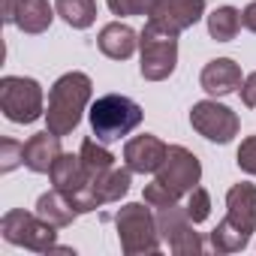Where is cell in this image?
<instances>
[{
	"instance_id": "cell-1",
	"label": "cell",
	"mask_w": 256,
	"mask_h": 256,
	"mask_svg": "<svg viewBox=\"0 0 256 256\" xmlns=\"http://www.w3.org/2000/svg\"><path fill=\"white\" fill-rule=\"evenodd\" d=\"M90 94H94L90 76H84V72H66V76H60L52 84V90H48L46 130H52L60 139L70 136L78 126V120H82V112L90 102Z\"/></svg>"
},
{
	"instance_id": "cell-2",
	"label": "cell",
	"mask_w": 256,
	"mask_h": 256,
	"mask_svg": "<svg viewBox=\"0 0 256 256\" xmlns=\"http://www.w3.org/2000/svg\"><path fill=\"white\" fill-rule=\"evenodd\" d=\"M90 130L100 142H118L142 124V106L124 94H106L90 106Z\"/></svg>"
},
{
	"instance_id": "cell-3",
	"label": "cell",
	"mask_w": 256,
	"mask_h": 256,
	"mask_svg": "<svg viewBox=\"0 0 256 256\" xmlns=\"http://www.w3.org/2000/svg\"><path fill=\"white\" fill-rule=\"evenodd\" d=\"M148 205V202H145ZM142 202H130L118 208L114 214V226H118V238H120V250L126 256H139V253H157L160 250V229H157V217L151 214V208H145Z\"/></svg>"
},
{
	"instance_id": "cell-4",
	"label": "cell",
	"mask_w": 256,
	"mask_h": 256,
	"mask_svg": "<svg viewBox=\"0 0 256 256\" xmlns=\"http://www.w3.org/2000/svg\"><path fill=\"white\" fill-rule=\"evenodd\" d=\"M139 52H142V76L148 82H163L178 66V36L166 34L154 22H148L139 34Z\"/></svg>"
},
{
	"instance_id": "cell-5",
	"label": "cell",
	"mask_w": 256,
	"mask_h": 256,
	"mask_svg": "<svg viewBox=\"0 0 256 256\" xmlns=\"http://www.w3.org/2000/svg\"><path fill=\"white\" fill-rule=\"evenodd\" d=\"M0 108L12 124H34L46 118L40 82L24 76H4L0 78Z\"/></svg>"
},
{
	"instance_id": "cell-6",
	"label": "cell",
	"mask_w": 256,
	"mask_h": 256,
	"mask_svg": "<svg viewBox=\"0 0 256 256\" xmlns=\"http://www.w3.org/2000/svg\"><path fill=\"white\" fill-rule=\"evenodd\" d=\"M58 226L46 223L36 211L28 214L22 208H12L4 214V220H0V232H4V238L16 247H24V250H36V253H48L54 250V241H58Z\"/></svg>"
},
{
	"instance_id": "cell-7",
	"label": "cell",
	"mask_w": 256,
	"mask_h": 256,
	"mask_svg": "<svg viewBox=\"0 0 256 256\" xmlns=\"http://www.w3.org/2000/svg\"><path fill=\"white\" fill-rule=\"evenodd\" d=\"M193 220L187 214V208H178L175 205H166V208H157V229H160V238L169 244V250L175 256H199L202 253V238L199 232H193Z\"/></svg>"
},
{
	"instance_id": "cell-8",
	"label": "cell",
	"mask_w": 256,
	"mask_h": 256,
	"mask_svg": "<svg viewBox=\"0 0 256 256\" xmlns=\"http://www.w3.org/2000/svg\"><path fill=\"white\" fill-rule=\"evenodd\" d=\"M190 124L199 136H205L208 142H217V145H229L235 136H238V114L217 102V100H202V102H193L190 108Z\"/></svg>"
},
{
	"instance_id": "cell-9",
	"label": "cell",
	"mask_w": 256,
	"mask_h": 256,
	"mask_svg": "<svg viewBox=\"0 0 256 256\" xmlns=\"http://www.w3.org/2000/svg\"><path fill=\"white\" fill-rule=\"evenodd\" d=\"M199 178H202V163H199V157H196L193 151H187L184 145H169L166 160H163V166L157 169V181L181 199V196H187L193 187H199Z\"/></svg>"
},
{
	"instance_id": "cell-10",
	"label": "cell",
	"mask_w": 256,
	"mask_h": 256,
	"mask_svg": "<svg viewBox=\"0 0 256 256\" xmlns=\"http://www.w3.org/2000/svg\"><path fill=\"white\" fill-rule=\"evenodd\" d=\"M205 16V0H163L157 6V12L148 18L157 28H163L166 34L181 36L187 28H193L199 18Z\"/></svg>"
},
{
	"instance_id": "cell-11",
	"label": "cell",
	"mask_w": 256,
	"mask_h": 256,
	"mask_svg": "<svg viewBox=\"0 0 256 256\" xmlns=\"http://www.w3.org/2000/svg\"><path fill=\"white\" fill-rule=\"evenodd\" d=\"M166 151H169L166 142H160L151 133H142V136H136V139H130V142L124 145V160H126V166H130L133 172H139V175H151V172L157 175V169L166 160Z\"/></svg>"
},
{
	"instance_id": "cell-12",
	"label": "cell",
	"mask_w": 256,
	"mask_h": 256,
	"mask_svg": "<svg viewBox=\"0 0 256 256\" xmlns=\"http://www.w3.org/2000/svg\"><path fill=\"white\" fill-rule=\"evenodd\" d=\"M241 82H244L241 78V66L232 58H217V60L205 64L202 66V76H199L202 90L211 94V96H226V94L238 90Z\"/></svg>"
},
{
	"instance_id": "cell-13",
	"label": "cell",
	"mask_w": 256,
	"mask_h": 256,
	"mask_svg": "<svg viewBox=\"0 0 256 256\" xmlns=\"http://www.w3.org/2000/svg\"><path fill=\"white\" fill-rule=\"evenodd\" d=\"M226 217L238 229H244L250 235L256 232V184L241 181V184L229 187V193H226Z\"/></svg>"
},
{
	"instance_id": "cell-14",
	"label": "cell",
	"mask_w": 256,
	"mask_h": 256,
	"mask_svg": "<svg viewBox=\"0 0 256 256\" xmlns=\"http://www.w3.org/2000/svg\"><path fill=\"white\" fill-rule=\"evenodd\" d=\"M60 154H64V151H60V136H54L52 130L36 133V136H30V139L24 142V166H28L30 172H36V175L52 172V166H54V160H58Z\"/></svg>"
},
{
	"instance_id": "cell-15",
	"label": "cell",
	"mask_w": 256,
	"mask_h": 256,
	"mask_svg": "<svg viewBox=\"0 0 256 256\" xmlns=\"http://www.w3.org/2000/svg\"><path fill=\"white\" fill-rule=\"evenodd\" d=\"M96 46L106 58L112 60H126L133 58V52L139 48V34L130 28V24H120V22H112L100 30L96 36Z\"/></svg>"
},
{
	"instance_id": "cell-16",
	"label": "cell",
	"mask_w": 256,
	"mask_h": 256,
	"mask_svg": "<svg viewBox=\"0 0 256 256\" xmlns=\"http://www.w3.org/2000/svg\"><path fill=\"white\" fill-rule=\"evenodd\" d=\"M54 12L48 6V0H16L12 10V24L22 34H46L54 22Z\"/></svg>"
},
{
	"instance_id": "cell-17",
	"label": "cell",
	"mask_w": 256,
	"mask_h": 256,
	"mask_svg": "<svg viewBox=\"0 0 256 256\" xmlns=\"http://www.w3.org/2000/svg\"><path fill=\"white\" fill-rule=\"evenodd\" d=\"M48 175H52V184H54L58 190H64L66 196H72V193H78L82 187L90 184V175H88L82 157H78V154H66V151L54 160V166H52Z\"/></svg>"
},
{
	"instance_id": "cell-18",
	"label": "cell",
	"mask_w": 256,
	"mask_h": 256,
	"mask_svg": "<svg viewBox=\"0 0 256 256\" xmlns=\"http://www.w3.org/2000/svg\"><path fill=\"white\" fill-rule=\"evenodd\" d=\"M36 214L46 220V223H52V226H58V229H66V226H72V220L78 217V211L72 208V202H70V196L64 193V190H48V193H42L40 199H36Z\"/></svg>"
},
{
	"instance_id": "cell-19",
	"label": "cell",
	"mask_w": 256,
	"mask_h": 256,
	"mask_svg": "<svg viewBox=\"0 0 256 256\" xmlns=\"http://www.w3.org/2000/svg\"><path fill=\"white\" fill-rule=\"evenodd\" d=\"M130 175H133L130 166H126V169L112 166L108 172L96 175V178L90 181V187H94V193H96V199H100L102 205H108V202H120L126 193H130Z\"/></svg>"
},
{
	"instance_id": "cell-20",
	"label": "cell",
	"mask_w": 256,
	"mask_h": 256,
	"mask_svg": "<svg viewBox=\"0 0 256 256\" xmlns=\"http://www.w3.org/2000/svg\"><path fill=\"white\" fill-rule=\"evenodd\" d=\"M54 10L76 30H88L96 22V0H54Z\"/></svg>"
},
{
	"instance_id": "cell-21",
	"label": "cell",
	"mask_w": 256,
	"mask_h": 256,
	"mask_svg": "<svg viewBox=\"0 0 256 256\" xmlns=\"http://www.w3.org/2000/svg\"><path fill=\"white\" fill-rule=\"evenodd\" d=\"M208 241H211V247H214L217 253H238V250H244V247L250 244V232L238 229L229 217H223V220L214 226V232L208 235Z\"/></svg>"
},
{
	"instance_id": "cell-22",
	"label": "cell",
	"mask_w": 256,
	"mask_h": 256,
	"mask_svg": "<svg viewBox=\"0 0 256 256\" xmlns=\"http://www.w3.org/2000/svg\"><path fill=\"white\" fill-rule=\"evenodd\" d=\"M241 12L235 6H217L211 16H208V34L217 40V42H232L241 30Z\"/></svg>"
},
{
	"instance_id": "cell-23",
	"label": "cell",
	"mask_w": 256,
	"mask_h": 256,
	"mask_svg": "<svg viewBox=\"0 0 256 256\" xmlns=\"http://www.w3.org/2000/svg\"><path fill=\"white\" fill-rule=\"evenodd\" d=\"M78 157H82V163H84V169H88L90 181H94L96 175H102V172H108V169L114 166V154H112V151L106 148V142H100V139H84V142H82Z\"/></svg>"
},
{
	"instance_id": "cell-24",
	"label": "cell",
	"mask_w": 256,
	"mask_h": 256,
	"mask_svg": "<svg viewBox=\"0 0 256 256\" xmlns=\"http://www.w3.org/2000/svg\"><path fill=\"white\" fill-rule=\"evenodd\" d=\"M112 16H154L163 0H106Z\"/></svg>"
},
{
	"instance_id": "cell-25",
	"label": "cell",
	"mask_w": 256,
	"mask_h": 256,
	"mask_svg": "<svg viewBox=\"0 0 256 256\" xmlns=\"http://www.w3.org/2000/svg\"><path fill=\"white\" fill-rule=\"evenodd\" d=\"M184 208H187V214H190L193 223L208 220V214H211V196H208V190L205 187H193L187 193V205Z\"/></svg>"
},
{
	"instance_id": "cell-26",
	"label": "cell",
	"mask_w": 256,
	"mask_h": 256,
	"mask_svg": "<svg viewBox=\"0 0 256 256\" xmlns=\"http://www.w3.org/2000/svg\"><path fill=\"white\" fill-rule=\"evenodd\" d=\"M22 163H24V145L10 136L0 139V172H12Z\"/></svg>"
},
{
	"instance_id": "cell-27",
	"label": "cell",
	"mask_w": 256,
	"mask_h": 256,
	"mask_svg": "<svg viewBox=\"0 0 256 256\" xmlns=\"http://www.w3.org/2000/svg\"><path fill=\"white\" fill-rule=\"evenodd\" d=\"M145 202L151 205V208H166V205H175L178 202V196L172 193V190H166L157 178L145 187Z\"/></svg>"
},
{
	"instance_id": "cell-28",
	"label": "cell",
	"mask_w": 256,
	"mask_h": 256,
	"mask_svg": "<svg viewBox=\"0 0 256 256\" xmlns=\"http://www.w3.org/2000/svg\"><path fill=\"white\" fill-rule=\"evenodd\" d=\"M235 160H238V169H241V172L256 175V136H247V139L241 142Z\"/></svg>"
},
{
	"instance_id": "cell-29",
	"label": "cell",
	"mask_w": 256,
	"mask_h": 256,
	"mask_svg": "<svg viewBox=\"0 0 256 256\" xmlns=\"http://www.w3.org/2000/svg\"><path fill=\"white\" fill-rule=\"evenodd\" d=\"M241 102L247 108H256V72H250L244 82H241Z\"/></svg>"
},
{
	"instance_id": "cell-30",
	"label": "cell",
	"mask_w": 256,
	"mask_h": 256,
	"mask_svg": "<svg viewBox=\"0 0 256 256\" xmlns=\"http://www.w3.org/2000/svg\"><path fill=\"white\" fill-rule=\"evenodd\" d=\"M241 24H244L250 34H256V0L244 6V12H241Z\"/></svg>"
},
{
	"instance_id": "cell-31",
	"label": "cell",
	"mask_w": 256,
	"mask_h": 256,
	"mask_svg": "<svg viewBox=\"0 0 256 256\" xmlns=\"http://www.w3.org/2000/svg\"><path fill=\"white\" fill-rule=\"evenodd\" d=\"M12 10H16V0H4V22L12 24Z\"/></svg>"
}]
</instances>
